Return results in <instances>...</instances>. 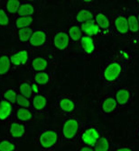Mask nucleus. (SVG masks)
I'll list each match as a JSON object with an SVG mask.
<instances>
[{
    "label": "nucleus",
    "mask_w": 139,
    "mask_h": 151,
    "mask_svg": "<svg viewBox=\"0 0 139 151\" xmlns=\"http://www.w3.org/2000/svg\"><path fill=\"white\" fill-rule=\"evenodd\" d=\"M126 65L120 63L115 59L108 60L102 66L100 78L105 84L112 86L119 82L126 71Z\"/></svg>",
    "instance_id": "1"
},
{
    "label": "nucleus",
    "mask_w": 139,
    "mask_h": 151,
    "mask_svg": "<svg viewBox=\"0 0 139 151\" xmlns=\"http://www.w3.org/2000/svg\"><path fill=\"white\" fill-rule=\"evenodd\" d=\"M81 131H82L81 121L77 117H70L63 122L62 129L60 131L61 141L64 143L74 141L77 138H79Z\"/></svg>",
    "instance_id": "2"
},
{
    "label": "nucleus",
    "mask_w": 139,
    "mask_h": 151,
    "mask_svg": "<svg viewBox=\"0 0 139 151\" xmlns=\"http://www.w3.org/2000/svg\"><path fill=\"white\" fill-rule=\"evenodd\" d=\"M60 141H61L60 131L54 129L42 130L36 138L38 146L46 151H50L55 148Z\"/></svg>",
    "instance_id": "3"
},
{
    "label": "nucleus",
    "mask_w": 139,
    "mask_h": 151,
    "mask_svg": "<svg viewBox=\"0 0 139 151\" xmlns=\"http://www.w3.org/2000/svg\"><path fill=\"white\" fill-rule=\"evenodd\" d=\"M101 136V130L98 126L88 125L85 128L82 129L79 138L81 139V142L83 144V146L93 147Z\"/></svg>",
    "instance_id": "4"
},
{
    "label": "nucleus",
    "mask_w": 139,
    "mask_h": 151,
    "mask_svg": "<svg viewBox=\"0 0 139 151\" xmlns=\"http://www.w3.org/2000/svg\"><path fill=\"white\" fill-rule=\"evenodd\" d=\"M94 20L100 32V36L111 37L113 34L112 22L107 14L102 10H95L94 11Z\"/></svg>",
    "instance_id": "5"
},
{
    "label": "nucleus",
    "mask_w": 139,
    "mask_h": 151,
    "mask_svg": "<svg viewBox=\"0 0 139 151\" xmlns=\"http://www.w3.org/2000/svg\"><path fill=\"white\" fill-rule=\"evenodd\" d=\"M57 108L63 114L71 116L77 111V102L70 94H62L57 98Z\"/></svg>",
    "instance_id": "6"
},
{
    "label": "nucleus",
    "mask_w": 139,
    "mask_h": 151,
    "mask_svg": "<svg viewBox=\"0 0 139 151\" xmlns=\"http://www.w3.org/2000/svg\"><path fill=\"white\" fill-rule=\"evenodd\" d=\"M27 132V128L26 124L20 122L15 120H12L8 123V128H7V138L11 139L15 141L17 140H23Z\"/></svg>",
    "instance_id": "7"
},
{
    "label": "nucleus",
    "mask_w": 139,
    "mask_h": 151,
    "mask_svg": "<svg viewBox=\"0 0 139 151\" xmlns=\"http://www.w3.org/2000/svg\"><path fill=\"white\" fill-rule=\"evenodd\" d=\"M112 22L113 31L119 36L128 37V24H127V14L124 12H120L117 14L114 18Z\"/></svg>",
    "instance_id": "8"
},
{
    "label": "nucleus",
    "mask_w": 139,
    "mask_h": 151,
    "mask_svg": "<svg viewBox=\"0 0 139 151\" xmlns=\"http://www.w3.org/2000/svg\"><path fill=\"white\" fill-rule=\"evenodd\" d=\"M71 42L70 40L69 34L65 30H58L52 36V47L59 51L67 50L71 45Z\"/></svg>",
    "instance_id": "9"
},
{
    "label": "nucleus",
    "mask_w": 139,
    "mask_h": 151,
    "mask_svg": "<svg viewBox=\"0 0 139 151\" xmlns=\"http://www.w3.org/2000/svg\"><path fill=\"white\" fill-rule=\"evenodd\" d=\"M12 68H20L30 65L31 53L28 50H20L13 52L10 55Z\"/></svg>",
    "instance_id": "10"
},
{
    "label": "nucleus",
    "mask_w": 139,
    "mask_h": 151,
    "mask_svg": "<svg viewBox=\"0 0 139 151\" xmlns=\"http://www.w3.org/2000/svg\"><path fill=\"white\" fill-rule=\"evenodd\" d=\"M113 96L116 99L119 108H124L131 104L133 100V92L131 88L127 86H120L115 91Z\"/></svg>",
    "instance_id": "11"
},
{
    "label": "nucleus",
    "mask_w": 139,
    "mask_h": 151,
    "mask_svg": "<svg viewBox=\"0 0 139 151\" xmlns=\"http://www.w3.org/2000/svg\"><path fill=\"white\" fill-rule=\"evenodd\" d=\"M118 109L119 106L113 96H104L99 103V110L105 117L114 115Z\"/></svg>",
    "instance_id": "12"
},
{
    "label": "nucleus",
    "mask_w": 139,
    "mask_h": 151,
    "mask_svg": "<svg viewBox=\"0 0 139 151\" xmlns=\"http://www.w3.org/2000/svg\"><path fill=\"white\" fill-rule=\"evenodd\" d=\"M79 45L82 50V51L85 53L86 56L93 58L98 55V44H97V40L94 38L89 37V36H84L82 38V40L79 41Z\"/></svg>",
    "instance_id": "13"
},
{
    "label": "nucleus",
    "mask_w": 139,
    "mask_h": 151,
    "mask_svg": "<svg viewBox=\"0 0 139 151\" xmlns=\"http://www.w3.org/2000/svg\"><path fill=\"white\" fill-rule=\"evenodd\" d=\"M48 42H49V37L47 32L44 30L40 29V30L33 31L28 43L32 48L37 49V48H42L46 46Z\"/></svg>",
    "instance_id": "14"
},
{
    "label": "nucleus",
    "mask_w": 139,
    "mask_h": 151,
    "mask_svg": "<svg viewBox=\"0 0 139 151\" xmlns=\"http://www.w3.org/2000/svg\"><path fill=\"white\" fill-rule=\"evenodd\" d=\"M15 105L5 99L0 102V122H10L15 116Z\"/></svg>",
    "instance_id": "15"
},
{
    "label": "nucleus",
    "mask_w": 139,
    "mask_h": 151,
    "mask_svg": "<svg viewBox=\"0 0 139 151\" xmlns=\"http://www.w3.org/2000/svg\"><path fill=\"white\" fill-rule=\"evenodd\" d=\"M32 110L34 112L42 113L44 112L48 106V97L44 93L34 94L31 99Z\"/></svg>",
    "instance_id": "16"
},
{
    "label": "nucleus",
    "mask_w": 139,
    "mask_h": 151,
    "mask_svg": "<svg viewBox=\"0 0 139 151\" xmlns=\"http://www.w3.org/2000/svg\"><path fill=\"white\" fill-rule=\"evenodd\" d=\"M34 119V111L31 108H22V107H17L15 111V116L14 120L26 123Z\"/></svg>",
    "instance_id": "17"
},
{
    "label": "nucleus",
    "mask_w": 139,
    "mask_h": 151,
    "mask_svg": "<svg viewBox=\"0 0 139 151\" xmlns=\"http://www.w3.org/2000/svg\"><path fill=\"white\" fill-rule=\"evenodd\" d=\"M73 20L78 25H81L84 23L94 20V12H92L89 8L79 9L73 15Z\"/></svg>",
    "instance_id": "18"
},
{
    "label": "nucleus",
    "mask_w": 139,
    "mask_h": 151,
    "mask_svg": "<svg viewBox=\"0 0 139 151\" xmlns=\"http://www.w3.org/2000/svg\"><path fill=\"white\" fill-rule=\"evenodd\" d=\"M79 26H81V29L84 36H89V37L94 38L96 40L98 36H100V32H99V29L95 20H91L87 23H84Z\"/></svg>",
    "instance_id": "19"
},
{
    "label": "nucleus",
    "mask_w": 139,
    "mask_h": 151,
    "mask_svg": "<svg viewBox=\"0 0 139 151\" xmlns=\"http://www.w3.org/2000/svg\"><path fill=\"white\" fill-rule=\"evenodd\" d=\"M29 66H30L31 69L33 71H34L35 73L46 71V69L48 68V66H49V60L46 58H44V57L37 56V57H34V58L31 59Z\"/></svg>",
    "instance_id": "20"
},
{
    "label": "nucleus",
    "mask_w": 139,
    "mask_h": 151,
    "mask_svg": "<svg viewBox=\"0 0 139 151\" xmlns=\"http://www.w3.org/2000/svg\"><path fill=\"white\" fill-rule=\"evenodd\" d=\"M113 59L116 60L117 61H119L120 63L127 66L132 62L133 56L129 50L123 49V48H118V49H116V50L114 53Z\"/></svg>",
    "instance_id": "21"
},
{
    "label": "nucleus",
    "mask_w": 139,
    "mask_h": 151,
    "mask_svg": "<svg viewBox=\"0 0 139 151\" xmlns=\"http://www.w3.org/2000/svg\"><path fill=\"white\" fill-rule=\"evenodd\" d=\"M95 151H112V139L108 135H103L99 138L93 147Z\"/></svg>",
    "instance_id": "22"
},
{
    "label": "nucleus",
    "mask_w": 139,
    "mask_h": 151,
    "mask_svg": "<svg viewBox=\"0 0 139 151\" xmlns=\"http://www.w3.org/2000/svg\"><path fill=\"white\" fill-rule=\"evenodd\" d=\"M52 74L48 71L37 72L33 76V82L40 86H47L52 82Z\"/></svg>",
    "instance_id": "23"
},
{
    "label": "nucleus",
    "mask_w": 139,
    "mask_h": 151,
    "mask_svg": "<svg viewBox=\"0 0 139 151\" xmlns=\"http://www.w3.org/2000/svg\"><path fill=\"white\" fill-rule=\"evenodd\" d=\"M67 32L69 34L70 40L72 43H79V41L82 40V38L83 37V33L81 29V26L78 24H73L70 26Z\"/></svg>",
    "instance_id": "24"
},
{
    "label": "nucleus",
    "mask_w": 139,
    "mask_h": 151,
    "mask_svg": "<svg viewBox=\"0 0 139 151\" xmlns=\"http://www.w3.org/2000/svg\"><path fill=\"white\" fill-rule=\"evenodd\" d=\"M12 68L10 55L1 54L0 55V77L7 75Z\"/></svg>",
    "instance_id": "25"
},
{
    "label": "nucleus",
    "mask_w": 139,
    "mask_h": 151,
    "mask_svg": "<svg viewBox=\"0 0 139 151\" xmlns=\"http://www.w3.org/2000/svg\"><path fill=\"white\" fill-rule=\"evenodd\" d=\"M127 24H128L129 36L139 33V23L137 20L136 14H133V13L127 14Z\"/></svg>",
    "instance_id": "26"
},
{
    "label": "nucleus",
    "mask_w": 139,
    "mask_h": 151,
    "mask_svg": "<svg viewBox=\"0 0 139 151\" xmlns=\"http://www.w3.org/2000/svg\"><path fill=\"white\" fill-rule=\"evenodd\" d=\"M33 24V17L31 16H17L15 20V26L16 30L29 28Z\"/></svg>",
    "instance_id": "27"
},
{
    "label": "nucleus",
    "mask_w": 139,
    "mask_h": 151,
    "mask_svg": "<svg viewBox=\"0 0 139 151\" xmlns=\"http://www.w3.org/2000/svg\"><path fill=\"white\" fill-rule=\"evenodd\" d=\"M35 13V8L34 6L27 2H24L20 6L17 14L18 16H31L33 17V15Z\"/></svg>",
    "instance_id": "28"
},
{
    "label": "nucleus",
    "mask_w": 139,
    "mask_h": 151,
    "mask_svg": "<svg viewBox=\"0 0 139 151\" xmlns=\"http://www.w3.org/2000/svg\"><path fill=\"white\" fill-rule=\"evenodd\" d=\"M19 93L23 94L24 96L32 99L33 96V90H32V86L29 81L26 80H22L19 83Z\"/></svg>",
    "instance_id": "29"
},
{
    "label": "nucleus",
    "mask_w": 139,
    "mask_h": 151,
    "mask_svg": "<svg viewBox=\"0 0 139 151\" xmlns=\"http://www.w3.org/2000/svg\"><path fill=\"white\" fill-rule=\"evenodd\" d=\"M33 31L34 30L32 27L16 30V35H17L18 40L22 42H29Z\"/></svg>",
    "instance_id": "30"
},
{
    "label": "nucleus",
    "mask_w": 139,
    "mask_h": 151,
    "mask_svg": "<svg viewBox=\"0 0 139 151\" xmlns=\"http://www.w3.org/2000/svg\"><path fill=\"white\" fill-rule=\"evenodd\" d=\"M17 144L15 140L6 138L0 139V151H16Z\"/></svg>",
    "instance_id": "31"
},
{
    "label": "nucleus",
    "mask_w": 139,
    "mask_h": 151,
    "mask_svg": "<svg viewBox=\"0 0 139 151\" xmlns=\"http://www.w3.org/2000/svg\"><path fill=\"white\" fill-rule=\"evenodd\" d=\"M21 4L22 2L18 1V0H8L5 3V10L8 13V14H17Z\"/></svg>",
    "instance_id": "32"
},
{
    "label": "nucleus",
    "mask_w": 139,
    "mask_h": 151,
    "mask_svg": "<svg viewBox=\"0 0 139 151\" xmlns=\"http://www.w3.org/2000/svg\"><path fill=\"white\" fill-rule=\"evenodd\" d=\"M18 93H19V92H17L14 88H7L2 94V98L15 105Z\"/></svg>",
    "instance_id": "33"
},
{
    "label": "nucleus",
    "mask_w": 139,
    "mask_h": 151,
    "mask_svg": "<svg viewBox=\"0 0 139 151\" xmlns=\"http://www.w3.org/2000/svg\"><path fill=\"white\" fill-rule=\"evenodd\" d=\"M15 105L17 107H22V108H31L32 107L31 99L24 96L21 93H18L16 101H15Z\"/></svg>",
    "instance_id": "34"
},
{
    "label": "nucleus",
    "mask_w": 139,
    "mask_h": 151,
    "mask_svg": "<svg viewBox=\"0 0 139 151\" xmlns=\"http://www.w3.org/2000/svg\"><path fill=\"white\" fill-rule=\"evenodd\" d=\"M10 16L8 13L5 10V8L0 7V27L6 28L10 24Z\"/></svg>",
    "instance_id": "35"
},
{
    "label": "nucleus",
    "mask_w": 139,
    "mask_h": 151,
    "mask_svg": "<svg viewBox=\"0 0 139 151\" xmlns=\"http://www.w3.org/2000/svg\"><path fill=\"white\" fill-rule=\"evenodd\" d=\"M113 151H135L132 147L130 146H127V145H123V146H118L116 148L113 149Z\"/></svg>",
    "instance_id": "36"
},
{
    "label": "nucleus",
    "mask_w": 139,
    "mask_h": 151,
    "mask_svg": "<svg viewBox=\"0 0 139 151\" xmlns=\"http://www.w3.org/2000/svg\"><path fill=\"white\" fill-rule=\"evenodd\" d=\"M31 86H32V90H33V96H34V94L41 93V86H38L37 84H35L34 82L31 83Z\"/></svg>",
    "instance_id": "37"
},
{
    "label": "nucleus",
    "mask_w": 139,
    "mask_h": 151,
    "mask_svg": "<svg viewBox=\"0 0 139 151\" xmlns=\"http://www.w3.org/2000/svg\"><path fill=\"white\" fill-rule=\"evenodd\" d=\"M78 151H95L93 147H88V146H82V147H79V149Z\"/></svg>",
    "instance_id": "38"
},
{
    "label": "nucleus",
    "mask_w": 139,
    "mask_h": 151,
    "mask_svg": "<svg viewBox=\"0 0 139 151\" xmlns=\"http://www.w3.org/2000/svg\"><path fill=\"white\" fill-rule=\"evenodd\" d=\"M135 136H136V138L139 139V126H138L137 129H135Z\"/></svg>",
    "instance_id": "39"
},
{
    "label": "nucleus",
    "mask_w": 139,
    "mask_h": 151,
    "mask_svg": "<svg viewBox=\"0 0 139 151\" xmlns=\"http://www.w3.org/2000/svg\"><path fill=\"white\" fill-rule=\"evenodd\" d=\"M136 16H137V20H138V23H139V12L136 14Z\"/></svg>",
    "instance_id": "40"
},
{
    "label": "nucleus",
    "mask_w": 139,
    "mask_h": 151,
    "mask_svg": "<svg viewBox=\"0 0 139 151\" xmlns=\"http://www.w3.org/2000/svg\"><path fill=\"white\" fill-rule=\"evenodd\" d=\"M2 4H3V2H2V1H0V5H2Z\"/></svg>",
    "instance_id": "41"
},
{
    "label": "nucleus",
    "mask_w": 139,
    "mask_h": 151,
    "mask_svg": "<svg viewBox=\"0 0 139 151\" xmlns=\"http://www.w3.org/2000/svg\"><path fill=\"white\" fill-rule=\"evenodd\" d=\"M1 99H2V97H1V96H0V102H1Z\"/></svg>",
    "instance_id": "42"
},
{
    "label": "nucleus",
    "mask_w": 139,
    "mask_h": 151,
    "mask_svg": "<svg viewBox=\"0 0 139 151\" xmlns=\"http://www.w3.org/2000/svg\"><path fill=\"white\" fill-rule=\"evenodd\" d=\"M137 151H139V150H137Z\"/></svg>",
    "instance_id": "43"
}]
</instances>
